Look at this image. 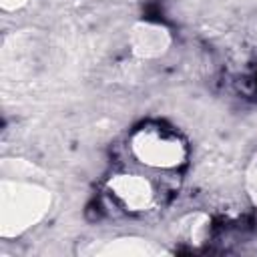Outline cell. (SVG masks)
Returning <instances> with one entry per match:
<instances>
[{"label": "cell", "instance_id": "obj_1", "mask_svg": "<svg viewBox=\"0 0 257 257\" xmlns=\"http://www.w3.org/2000/svg\"><path fill=\"white\" fill-rule=\"evenodd\" d=\"M135 149L143 163L155 167H173L183 155V145L179 143L177 135L161 126L143 128Z\"/></svg>", "mask_w": 257, "mask_h": 257}]
</instances>
